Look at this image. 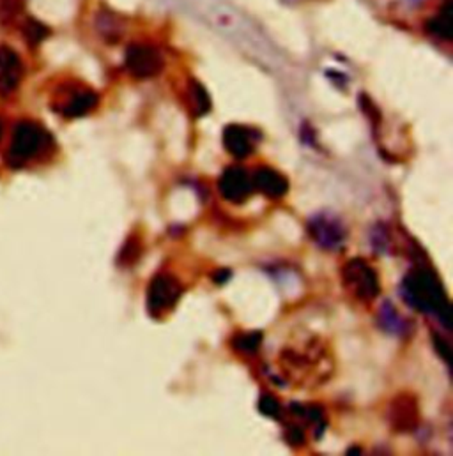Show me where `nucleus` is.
I'll use <instances>...</instances> for the list:
<instances>
[{
	"instance_id": "nucleus-5",
	"label": "nucleus",
	"mask_w": 453,
	"mask_h": 456,
	"mask_svg": "<svg viewBox=\"0 0 453 456\" xmlns=\"http://www.w3.org/2000/svg\"><path fill=\"white\" fill-rule=\"evenodd\" d=\"M181 292L183 289L174 276L165 273L154 276L147 290V310L152 315L170 310L179 301Z\"/></svg>"
},
{
	"instance_id": "nucleus-6",
	"label": "nucleus",
	"mask_w": 453,
	"mask_h": 456,
	"mask_svg": "<svg viewBox=\"0 0 453 456\" xmlns=\"http://www.w3.org/2000/svg\"><path fill=\"white\" fill-rule=\"evenodd\" d=\"M98 105V94L89 87H66L55 100V110L64 117H82L95 110Z\"/></svg>"
},
{
	"instance_id": "nucleus-13",
	"label": "nucleus",
	"mask_w": 453,
	"mask_h": 456,
	"mask_svg": "<svg viewBox=\"0 0 453 456\" xmlns=\"http://www.w3.org/2000/svg\"><path fill=\"white\" fill-rule=\"evenodd\" d=\"M429 30L440 39H450L453 32L452 0H447L443 9L429 21Z\"/></svg>"
},
{
	"instance_id": "nucleus-16",
	"label": "nucleus",
	"mask_w": 453,
	"mask_h": 456,
	"mask_svg": "<svg viewBox=\"0 0 453 456\" xmlns=\"http://www.w3.org/2000/svg\"><path fill=\"white\" fill-rule=\"evenodd\" d=\"M262 342V335L260 333H250V335H243L239 337L234 346L239 350V352H244V354H251L259 348V345Z\"/></svg>"
},
{
	"instance_id": "nucleus-17",
	"label": "nucleus",
	"mask_w": 453,
	"mask_h": 456,
	"mask_svg": "<svg viewBox=\"0 0 453 456\" xmlns=\"http://www.w3.org/2000/svg\"><path fill=\"white\" fill-rule=\"evenodd\" d=\"M140 251H142V248H140V242L136 240V239H129L126 244H124V249L120 251V264H124V265H131V264H135L136 260H138V256H140Z\"/></svg>"
},
{
	"instance_id": "nucleus-10",
	"label": "nucleus",
	"mask_w": 453,
	"mask_h": 456,
	"mask_svg": "<svg viewBox=\"0 0 453 456\" xmlns=\"http://www.w3.org/2000/svg\"><path fill=\"white\" fill-rule=\"evenodd\" d=\"M21 78L20 57L7 46H0V94H9Z\"/></svg>"
},
{
	"instance_id": "nucleus-20",
	"label": "nucleus",
	"mask_w": 453,
	"mask_h": 456,
	"mask_svg": "<svg viewBox=\"0 0 453 456\" xmlns=\"http://www.w3.org/2000/svg\"><path fill=\"white\" fill-rule=\"evenodd\" d=\"M98 28L102 30V34H112V36H119L120 34V23L113 14H100L98 16Z\"/></svg>"
},
{
	"instance_id": "nucleus-4",
	"label": "nucleus",
	"mask_w": 453,
	"mask_h": 456,
	"mask_svg": "<svg viewBox=\"0 0 453 456\" xmlns=\"http://www.w3.org/2000/svg\"><path fill=\"white\" fill-rule=\"evenodd\" d=\"M126 69L131 77L145 80L152 78L161 73L163 69V57L152 45L145 43H135L128 46L124 55Z\"/></svg>"
},
{
	"instance_id": "nucleus-12",
	"label": "nucleus",
	"mask_w": 453,
	"mask_h": 456,
	"mask_svg": "<svg viewBox=\"0 0 453 456\" xmlns=\"http://www.w3.org/2000/svg\"><path fill=\"white\" fill-rule=\"evenodd\" d=\"M418 421V409L413 398L395 400L391 407V423L397 430H411Z\"/></svg>"
},
{
	"instance_id": "nucleus-9",
	"label": "nucleus",
	"mask_w": 453,
	"mask_h": 456,
	"mask_svg": "<svg viewBox=\"0 0 453 456\" xmlns=\"http://www.w3.org/2000/svg\"><path fill=\"white\" fill-rule=\"evenodd\" d=\"M224 145L226 151L235 158H246L253 152L255 147V131L244 126H226L224 129Z\"/></svg>"
},
{
	"instance_id": "nucleus-7",
	"label": "nucleus",
	"mask_w": 453,
	"mask_h": 456,
	"mask_svg": "<svg viewBox=\"0 0 453 456\" xmlns=\"http://www.w3.org/2000/svg\"><path fill=\"white\" fill-rule=\"evenodd\" d=\"M309 232H310V237L325 249L339 248L343 244L347 235L345 227L342 225L339 218L328 213H321L314 216L309 224Z\"/></svg>"
},
{
	"instance_id": "nucleus-14",
	"label": "nucleus",
	"mask_w": 453,
	"mask_h": 456,
	"mask_svg": "<svg viewBox=\"0 0 453 456\" xmlns=\"http://www.w3.org/2000/svg\"><path fill=\"white\" fill-rule=\"evenodd\" d=\"M188 103H190V109L194 115L201 117V115L208 114L210 109H211V100H210V94L206 93V89L192 80L190 86H188Z\"/></svg>"
},
{
	"instance_id": "nucleus-22",
	"label": "nucleus",
	"mask_w": 453,
	"mask_h": 456,
	"mask_svg": "<svg viewBox=\"0 0 453 456\" xmlns=\"http://www.w3.org/2000/svg\"><path fill=\"white\" fill-rule=\"evenodd\" d=\"M228 276H230V271H226V269H222L220 273H217V274H215V281H217L218 285H224L226 280H228Z\"/></svg>"
},
{
	"instance_id": "nucleus-1",
	"label": "nucleus",
	"mask_w": 453,
	"mask_h": 456,
	"mask_svg": "<svg viewBox=\"0 0 453 456\" xmlns=\"http://www.w3.org/2000/svg\"><path fill=\"white\" fill-rule=\"evenodd\" d=\"M404 296L413 308H418L424 314H436L449 326L450 306L441 292L438 278L431 271L420 269L409 274L404 281Z\"/></svg>"
},
{
	"instance_id": "nucleus-8",
	"label": "nucleus",
	"mask_w": 453,
	"mask_h": 456,
	"mask_svg": "<svg viewBox=\"0 0 453 456\" xmlns=\"http://www.w3.org/2000/svg\"><path fill=\"white\" fill-rule=\"evenodd\" d=\"M220 195L234 204L244 202L253 191V181L244 168H226L218 181Z\"/></svg>"
},
{
	"instance_id": "nucleus-11",
	"label": "nucleus",
	"mask_w": 453,
	"mask_h": 456,
	"mask_svg": "<svg viewBox=\"0 0 453 456\" xmlns=\"http://www.w3.org/2000/svg\"><path fill=\"white\" fill-rule=\"evenodd\" d=\"M251 181H253V188H257L262 195L269 199H280L289 190L287 179L273 168H259L251 177Z\"/></svg>"
},
{
	"instance_id": "nucleus-3",
	"label": "nucleus",
	"mask_w": 453,
	"mask_h": 456,
	"mask_svg": "<svg viewBox=\"0 0 453 456\" xmlns=\"http://www.w3.org/2000/svg\"><path fill=\"white\" fill-rule=\"evenodd\" d=\"M343 281L352 290V294L361 301H372L379 296V278L372 265L363 258H354L343 267Z\"/></svg>"
},
{
	"instance_id": "nucleus-18",
	"label": "nucleus",
	"mask_w": 453,
	"mask_h": 456,
	"mask_svg": "<svg viewBox=\"0 0 453 456\" xmlns=\"http://www.w3.org/2000/svg\"><path fill=\"white\" fill-rule=\"evenodd\" d=\"M259 409L264 416H269L273 419H278L282 414V405L278 403L276 398H273L271 395H264L259 402Z\"/></svg>"
},
{
	"instance_id": "nucleus-23",
	"label": "nucleus",
	"mask_w": 453,
	"mask_h": 456,
	"mask_svg": "<svg viewBox=\"0 0 453 456\" xmlns=\"http://www.w3.org/2000/svg\"><path fill=\"white\" fill-rule=\"evenodd\" d=\"M0 136H2V122H0Z\"/></svg>"
},
{
	"instance_id": "nucleus-19",
	"label": "nucleus",
	"mask_w": 453,
	"mask_h": 456,
	"mask_svg": "<svg viewBox=\"0 0 453 456\" xmlns=\"http://www.w3.org/2000/svg\"><path fill=\"white\" fill-rule=\"evenodd\" d=\"M23 34H25V37H27L32 45H37L43 37H46L48 30H46L39 21L29 20V21H27V25L23 27Z\"/></svg>"
},
{
	"instance_id": "nucleus-15",
	"label": "nucleus",
	"mask_w": 453,
	"mask_h": 456,
	"mask_svg": "<svg viewBox=\"0 0 453 456\" xmlns=\"http://www.w3.org/2000/svg\"><path fill=\"white\" fill-rule=\"evenodd\" d=\"M381 319H383V326L393 333H402V330H406V322L397 315V312L386 305V308L381 310Z\"/></svg>"
},
{
	"instance_id": "nucleus-21",
	"label": "nucleus",
	"mask_w": 453,
	"mask_h": 456,
	"mask_svg": "<svg viewBox=\"0 0 453 456\" xmlns=\"http://www.w3.org/2000/svg\"><path fill=\"white\" fill-rule=\"evenodd\" d=\"M287 439H289V443H291L292 446H298V444H303L305 434H303L301 428L292 427V428H289V432H287Z\"/></svg>"
},
{
	"instance_id": "nucleus-2",
	"label": "nucleus",
	"mask_w": 453,
	"mask_h": 456,
	"mask_svg": "<svg viewBox=\"0 0 453 456\" xmlns=\"http://www.w3.org/2000/svg\"><path fill=\"white\" fill-rule=\"evenodd\" d=\"M50 143V134L36 122L23 120L16 124L12 140L7 151V163L12 168H20L32 158L41 154Z\"/></svg>"
}]
</instances>
